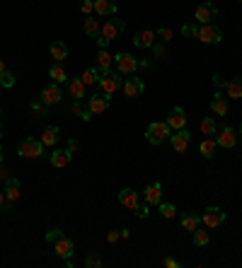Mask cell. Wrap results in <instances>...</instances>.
Listing matches in <instances>:
<instances>
[{"label": "cell", "mask_w": 242, "mask_h": 268, "mask_svg": "<svg viewBox=\"0 0 242 268\" xmlns=\"http://www.w3.org/2000/svg\"><path fill=\"white\" fill-rule=\"evenodd\" d=\"M80 12L82 15H92V12H95V0H82L80 2Z\"/></svg>", "instance_id": "obj_36"}, {"label": "cell", "mask_w": 242, "mask_h": 268, "mask_svg": "<svg viewBox=\"0 0 242 268\" xmlns=\"http://www.w3.org/2000/svg\"><path fill=\"white\" fill-rule=\"evenodd\" d=\"M0 135H2V131H0Z\"/></svg>", "instance_id": "obj_55"}, {"label": "cell", "mask_w": 242, "mask_h": 268, "mask_svg": "<svg viewBox=\"0 0 242 268\" xmlns=\"http://www.w3.org/2000/svg\"><path fill=\"white\" fill-rule=\"evenodd\" d=\"M155 36L160 39L162 44H167V41L172 39V29H167V27H162V29H158V32H155Z\"/></svg>", "instance_id": "obj_38"}, {"label": "cell", "mask_w": 242, "mask_h": 268, "mask_svg": "<svg viewBox=\"0 0 242 268\" xmlns=\"http://www.w3.org/2000/svg\"><path fill=\"white\" fill-rule=\"evenodd\" d=\"M162 266L165 268H179V261L177 259H172V256H167V259L162 261Z\"/></svg>", "instance_id": "obj_44"}, {"label": "cell", "mask_w": 242, "mask_h": 268, "mask_svg": "<svg viewBox=\"0 0 242 268\" xmlns=\"http://www.w3.org/2000/svg\"><path fill=\"white\" fill-rule=\"evenodd\" d=\"M216 150H218V142H216V138H213V135H209L206 140L199 142V152H201L206 159L213 157V155H216Z\"/></svg>", "instance_id": "obj_22"}, {"label": "cell", "mask_w": 242, "mask_h": 268, "mask_svg": "<svg viewBox=\"0 0 242 268\" xmlns=\"http://www.w3.org/2000/svg\"><path fill=\"white\" fill-rule=\"evenodd\" d=\"M119 203L136 213L138 205H141V198H138V193H136L133 189H121V193H119Z\"/></svg>", "instance_id": "obj_16"}, {"label": "cell", "mask_w": 242, "mask_h": 268, "mask_svg": "<svg viewBox=\"0 0 242 268\" xmlns=\"http://www.w3.org/2000/svg\"><path fill=\"white\" fill-rule=\"evenodd\" d=\"M192 235H194V244H196V247H206L209 239H211V235L206 232V230H201V227H199L196 232H192Z\"/></svg>", "instance_id": "obj_34"}, {"label": "cell", "mask_w": 242, "mask_h": 268, "mask_svg": "<svg viewBox=\"0 0 242 268\" xmlns=\"http://www.w3.org/2000/svg\"><path fill=\"white\" fill-rule=\"evenodd\" d=\"M182 32L187 34V36H196V34H199V24H196V27H192V24H187V27H184Z\"/></svg>", "instance_id": "obj_45"}, {"label": "cell", "mask_w": 242, "mask_h": 268, "mask_svg": "<svg viewBox=\"0 0 242 268\" xmlns=\"http://www.w3.org/2000/svg\"><path fill=\"white\" fill-rule=\"evenodd\" d=\"M68 92H70V97H73V99H80V102H82V97H87V95H85V82H82L80 78L68 80Z\"/></svg>", "instance_id": "obj_23"}, {"label": "cell", "mask_w": 242, "mask_h": 268, "mask_svg": "<svg viewBox=\"0 0 242 268\" xmlns=\"http://www.w3.org/2000/svg\"><path fill=\"white\" fill-rule=\"evenodd\" d=\"M41 152H44V142L39 140V138H24V140L19 142V147H17V155L27 159L41 157Z\"/></svg>", "instance_id": "obj_2"}, {"label": "cell", "mask_w": 242, "mask_h": 268, "mask_svg": "<svg viewBox=\"0 0 242 268\" xmlns=\"http://www.w3.org/2000/svg\"><path fill=\"white\" fill-rule=\"evenodd\" d=\"M114 63H116V70L121 75H133L138 70V61L131 56V53H116L114 56Z\"/></svg>", "instance_id": "obj_5"}, {"label": "cell", "mask_w": 242, "mask_h": 268, "mask_svg": "<svg viewBox=\"0 0 242 268\" xmlns=\"http://www.w3.org/2000/svg\"><path fill=\"white\" fill-rule=\"evenodd\" d=\"M0 82H2V87H15V75H12L10 70H5V73L0 75Z\"/></svg>", "instance_id": "obj_37"}, {"label": "cell", "mask_w": 242, "mask_h": 268, "mask_svg": "<svg viewBox=\"0 0 242 268\" xmlns=\"http://www.w3.org/2000/svg\"><path fill=\"white\" fill-rule=\"evenodd\" d=\"M85 266H87V268H99V266H102V259H97V256H87Z\"/></svg>", "instance_id": "obj_41"}, {"label": "cell", "mask_w": 242, "mask_h": 268, "mask_svg": "<svg viewBox=\"0 0 242 268\" xmlns=\"http://www.w3.org/2000/svg\"><path fill=\"white\" fill-rule=\"evenodd\" d=\"M53 249H56V254L61 256V259H70L73 256V242L68 239V237H58L56 242H53Z\"/></svg>", "instance_id": "obj_19"}, {"label": "cell", "mask_w": 242, "mask_h": 268, "mask_svg": "<svg viewBox=\"0 0 242 268\" xmlns=\"http://www.w3.org/2000/svg\"><path fill=\"white\" fill-rule=\"evenodd\" d=\"M199 128H201V133H204V135H216L218 124H216V119H213V116H204V119L199 121Z\"/></svg>", "instance_id": "obj_30"}, {"label": "cell", "mask_w": 242, "mask_h": 268, "mask_svg": "<svg viewBox=\"0 0 242 268\" xmlns=\"http://www.w3.org/2000/svg\"><path fill=\"white\" fill-rule=\"evenodd\" d=\"M153 51H155V58H165L167 56V48L162 44H153Z\"/></svg>", "instance_id": "obj_42"}, {"label": "cell", "mask_w": 242, "mask_h": 268, "mask_svg": "<svg viewBox=\"0 0 242 268\" xmlns=\"http://www.w3.org/2000/svg\"><path fill=\"white\" fill-rule=\"evenodd\" d=\"M58 126H46L44 128V135H41V142H44V147H51V145H56L58 142Z\"/></svg>", "instance_id": "obj_28"}, {"label": "cell", "mask_w": 242, "mask_h": 268, "mask_svg": "<svg viewBox=\"0 0 242 268\" xmlns=\"http://www.w3.org/2000/svg\"><path fill=\"white\" fill-rule=\"evenodd\" d=\"M136 215H138V218H148V203H145V205H138Z\"/></svg>", "instance_id": "obj_47"}, {"label": "cell", "mask_w": 242, "mask_h": 268, "mask_svg": "<svg viewBox=\"0 0 242 268\" xmlns=\"http://www.w3.org/2000/svg\"><path fill=\"white\" fill-rule=\"evenodd\" d=\"M82 32L87 34V36H92V39H97V36H99V32H102V27H99V22H97V19L87 17V19L82 22Z\"/></svg>", "instance_id": "obj_31"}, {"label": "cell", "mask_w": 242, "mask_h": 268, "mask_svg": "<svg viewBox=\"0 0 242 268\" xmlns=\"http://www.w3.org/2000/svg\"><path fill=\"white\" fill-rule=\"evenodd\" d=\"M121 87H124V95L131 97V99H136V97H141L145 92V85L141 78H126Z\"/></svg>", "instance_id": "obj_13"}, {"label": "cell", "mask_w": 242, "mask_h": 268, "mask_svg": "<svg viewBox=\"0 0 242 268\" xmlns=\"http://www.w3.org/2000/svg\"><path fill=\"white\" fill-rule=\"evenodd\" d=\"M0 116H2V111H0Z\"/></svg>", "instance_id": "obj_56"}, {"label": "cell", "mask_w": 242, "mask_h": 268, "mask_svg": "<svg viewBox=\"0 0 242 268\" xmlns=\"http://www.w3.org/2000/svg\"><path fill=\"white\" fill-rule=\"evenodd\" d=\"M0 92H2V82H0Z\"/></svg>", "instance_id": "obj_53"}, {"label": "cell", "mask_w": 242, "mask_h": 268, "mask_svg": "<svg viewBox=\"0 0 242 268\" xmlns=\"http://www.w3.org/2000/svg\"><path fill=\"white\" fill-rule=\"evenodd\" d=\"M2 157H5V147H2V142H0V162H2Z\"/></svg>", "instance_id": "obj_52"}, {"label": "cell", "mask_w": 242, "mask_h": 268, "mask_svg": "<svg viewBox=\"0 0 242 268\" xmlns=\"http://www.w3.org/2000/svg\"><path fill=\"white\" fill-rule=\"evenodd\" d=\"M199 225H201L199 213H184V215H182V227H184L187 232H196V230H199Z\"/></svg>", "instance_id": "obj_24"}, {"label": "cell", "mask_w": 242, "mask_h": 268, "mask_svg": "<svg viewBox=\"0 0 242 268\" xmlns=\"http://www.w3.org/2000/svg\"><path fill=\"white\" fill-rule=\"evenodd\" d=\"M201 222L213 230V227H218V225H223L226 222V213L221 210V208H216V205H209L206 210H204V215H201Z\"/></svg>", "instance_id": "obj_8"}, {"label": "cell", "mask_w": 242, "mask_h": 268, "mask_svg": "<svg viewBox=\"0 0 242 268\" xmlns=\"http://www.w3.org/2000/svg\"><path fill=\"white\" fill-rule=\"evenodd\" d=\"M194 17H196L199 24H209L211 19L218 17V7H216L213 2H201V5L194 10Z\"/></svg>", "instance_id": "obj_10"}, {"label": "cell", "mask_w": 242, "mask_h": 268, "mask_svg": "<svg viewBox=\"0 0 242 268\" xmlns=\"http://www.w3.org/2000/svg\"><path fill=\"white\" fill-rule=\"evenodd\" d=\"M7 179H10V172L5 167H0V181H7Z\"/></svg>", "instance_id": "obj_48"}, {"label": "cell", "mask_w": 242, "mask_h": 268, "mask_svg": "<svg viewBox=\"0 0 242 268\" xmlns=\"http://www.w3.org/2000/svg\"><path fill=\"white\" fill-rule=\"evenodd\" d=\"M160 201H162V186H160V181H153V184L145 189V203L160 205Z\"/></svg>", "instance_id": "obj_21"}, {"label": "cell", "mask_w": 242, "mask_h": 268, "mask_svg": "<svg viewBox=\"0 0 242 268\" xmlns=\"http://www.w3.org/2000/svg\"><path fill=\"white\" fill-rule=\"evenodd\" d=\"M97 15H116V2L114 0H95Z\"/></svg>", "instance_id": "obj_27"}, {"label": "cell", "mask_w": 242, "mask_h": 268, "mask_svg": "<svg viewBox=\"0 0 242 268\" xmlns=\"http://www.w3.org/2000/svg\"><path fill=\"white\" fill-rule=\"evenodd\" d=\"M167 124L170 128H175V131H182V128H187V114L182 107H172L170 114H167Z\"/></svg>", "instance_id": "obj_14"}, {"label": "cell", "mask_w": 242, "mask_h": 268, "mask_svg": "<svg viewBox=\"0 0 242 268\" xmlns=\"http://www.w3.org/2000/svg\"><path fill=\"white\" fill-rule=\"evenodd\" d=\"M189 140H192V133H189L187 128H182V131H175V133L170 135V140L167 142L172 145V150H175V152L182 155V152H187V150H189Z\"/></svg>", "instance_id": "obj_7"}, {"label": "cell", "mask_w": 242, "mask_h": 268, "mask_svg": "<svg viewBox=\"0 0 242 268\" xmlns=\"http://www.w3.org/2000/svg\"><path fill=\"white\" fill-rule=\"evenodd\" d=\"M99 90L104 92V95L112 97L114 92H119V87H121V73H104V75H99Z\"/></svg>", "instance_id": "obj_4"}, {"label": "cell", "mask_w": 242, "mask_h": 268, "mask_svg": "<svg viewBox=\"0 0 242 268\" xmlns=\"http://www.w3.org/2000/svg\"><path fill=\"white\" fill-rule=\"evenodd\" d=\"M196 39L201 41V44H209V46H216V44H221L223 41V32L218 29V27H213V24H201L199 27V34H196Z\"/></svg>", "instance_id": "obj_3"}, {"label": "cell", "mask_w": 242, "mask_h": 268, "mask_svg": "<svg viewBox=\"0 0 242 268\" xmlns=\"http://www.w3.org/2000/svg\"><path fill=\"white\" fill-rule=\"evenodd\" d=\"M51 58L56 63H63L65 58H68V46H65L63 41H53L51 44Z\"/></svg>", "instance_id": "obj_25"}, {"label": "cell", "mask_w": 242, "mask_h": 268, "mask_svg": "<svg viewBox=\"0 0 242 268\" xmlns=\"http://www.w3.org/2000/svg\"><path fill=\"white\" fill-rule=\"evenodd\" d=\"M2 203H5V191L0 189V208H2Z\"/></svg>", "instance_id": "obj_51"}, {"label": "cell", "mask_w": 242, "mask_h": 268, "mask_svg": "<svg viewBox=\"0 0 242 268\" xmlns=\"http://www.w3.org/2000/svg\"><path fill=\"white\" fill-rule=\"evenodd\" d=\"M78 145H80L78 140H70L68 142V150H70V152H75V150H78Z\"/></svg>", "instance_id": "obj_49"}, {"label": "cell", "mask_w": 242, "mask_h": 268, "mask_svg": "<svg viewBox=\"0 0 242 268\" xmlns=\"http://www.w3.org/2000/svg\"><path fill=\"white\" fill-rule=\"evenodd\" d=\"M80 80L85 82V87H90V85H97V82H99V70H97V68H87V70H82Z\"/></svg>", "instance_id": "obj_33"}, {"label": "cell", "mask_w": 242, "mask_h": 268, "mask_svg": "<svg viewBox=\"0 0 242 268\" xmlns=\"http://www.w3.org/2000/svg\"><path fill=\"white\" fill-rule=\"evenodd\" d=\"M58 237H63V232H61L58 227H53V230H48V232H46V242H51V244H53Z\"/></svg>", "instance_id": "obj_40"}, {"label": "cell", "mask_w": 242, "mask_h": 268, "mask_svg": "<svg viewBox=\"0 0 242 268\" xmlns=\"http://www.w3.org/2000/svg\"><path fill=\"white\" fill-rule=\"evenodd\" d=\"M70 157H73V152L70 150H53V155H51V164L53 167H65L68 162H70Z\"/></svg>", "instance_id": "obj_26"}, {"label": "cell", "mask_w": 242, "mask_h": 268, "mask_svg": "<svg viewBox=\"0 0 242 268\" xmlns=\"http://www.w3.org/2000/svg\"><path fill=\"white\" fill-rule=\"evenodd\" d=\"M29 109H32V114H34V116H36V119H41V116H46V109H44V107H41L39 102H32V104H29Z\"/></svg>", "instance_id": "obj_39"}, {"label": "cell", "mask_w": 242, "mask_h": 268, "mask_svg": "<svg viewBox=\"0 0 242 268\" xmlns=\"http://www.w3.org/2000/svg\"><path fill=\"white\" fill-rule=\"evenodd\" d=\"M240 133H242V126H240Z\"/></svg>", "instance_id": "obj_54"}, {"label": "cell", "mask_w": 242, "mask_h": 268, "mask_svg": "<svg viewBox=\"0 0 242 268\" xmlns=\"http://www.w3.org/2000/svg\"><path fill=\"white\" fill-rule=\"evenodd\" d=\"M126 29V24L121 22V19H107L104 24H102V32L99 36L104 39V41H114L116 36H121V32Z\"/></svg>", "instance_id": "obj_6"}, {"label": "cell", "mask_w": 242, "mask_h": 268, "mask_svg": "<svg viewBox=\"0 0 242 268\" xmlns=\"http://www.w3.org/2000/svg\"><path fill=\"white\" fill-rule=\"evenodd\" d=\"M63 99V90L58 87V82H53V85H48L41 90V104L44 107H53V104H58Z\"/></svg>", "instance_id": "obj_11"}, {"label": "cell", "mask_w": 242, "mask_h": 268, "mask_svg": "<svg viewBox=\"0 0 242 268\" xmlns=\"http://www.w3.org/2000/svg\"><path fill=\"white\" fill-rule=\"evenodd\" d=\"M112 63H114L112 53H109L107 48H99V53H97V70H99V75L109 73V70H112Z\"/></svg>", "instance_id": "obj_18"}, {"label": "cell", "mask_w": 242, "mask_h": 268, "mask_svg": "<svg viewBox=\"0 0 242 268\" xmlns=\"http://www.w3.org/2000/svg\"><path fill=\"white\" fill-rule=\"evenodd\" d=\"M5 70H7V68H5V61H2V58H0V75H2V73H5Z\"/></svg>", "instance_id": "obj_50"}, {"label": "cell", "mask_w": 242, "mask_h": 268, "mask_svg": "<svg viewBox=\"0 0 242 268\" xmlns=\"http://www.w3.org/2000/svg\"><path fill=\"white\" fill-rule=\"evenodd\" d=\"M48 78L53 80V82H68V75H65V70H63V65L61 63H53L51 68H48Z\"/></svg>", "instance_id": "obj_32"}, {"label": "cell", "mask_w": 242, "mask_h": 268, "mask_svg": "<svg viewBox=\"0 0 242 268\" xmlns=\"http://www.w3.org/2000/svg\"><path fill=\"white\" fill-rule=\"evenodd\" d=\"M211 111H213L216 116H226V114H228V97L223 95L221 90H218V92H216V97L211 99Z\"/></svg>", "instance_id": "obj_20"}, {"label": "cell", "mask_w": 242, "mask_h": 268, "mask_svg": "<svg viewBox=\"0 0 242 268\" xmlns=\"http://www.w3.org/2000/svg\"><path fill=\"white\" fill-rule=\"evenodd\" d=\"M213 85H216V90H226V78L223 75H213Z\"/></svg>", "instance_id": "obj_43"}, {"label": "cell", "mask_w": 242, "mask_h": 268, "mask_svg": "<svg viewBox=\"0 0 242 268\" xmlns=\"http://www.w3.org/2000/svg\"><path fill=\"white\" fill-rule=\"evenodd\" d=\"M87 109L92 111V116L104 114V111L109 109V95H104V92H97V95L87 97Z\"/></svg>", "instance_id": "obj_9"}, {"label": "cell", "mask_w": 242, "mask_h": 268, "mask_svg": "<svg viewBox=\"0 0 242 268\" xmlns=\"http://www.w3.org/2000/svg\"><path fill=\"white\" fill-rule=\"evenodd\" d=\"M216 142H218V147H226V150H230V147H235V142H238V133L233 131L230 126L221 128V131H216Z\"/></svg>", "instance_id": "obj_12"}, {"label": "cell", "mask_w": 242, "mask_h": 268, "mask_svg": "<svg viewBox=\"0 0 242 268\" xmlns=\"http://www.w3.org/2000/svg\"><path fill=\"white\" fill-rule=\"evenodd\" d=\"M119 237H121V230H112V232L107 235V242H116Z\"/></svg>", "instance_id": "obj_46"}, {"label": "cell", "mask_w": 242, "mask_h": 268, "mask_svg": "<svg viewBox=\"0 0 242 268\" xmlns=\"http://www.w3.org/2000/svg\"><path fill=\"white\" fill-rule=\"evenodd\" d=\"M170 135H172V128H170L167 121H155V124H150L148 131H145V138H148V142H153V145L167 142Z\"/></svg>", "instance_id": "obj_1"}, {"label": "cell", "mask_w": 242, "mask_h": 268, "mask_svg": "<svg viewBox=\"0 0 242 268\" xmlns=\"http://www.w3.org/2000/svg\"><path fill=\"white\" fill-rule=\"evenodd\" d=\"M226 97H230V99H240L242 97V78H235L230 80L226 85Z\"/></svg>", "instance_id": "obj_29"}, {"label": "cell", "mask_w": 242, "mask_h": 268, "mask_svg": "<svg viewBox=\"0 0 242 268\" xmlns=\"http://www.w3.org/2000/svg\"><path fill=\"white\" fill-rule=\"evenodd\" d=\"M160 215L165 220H172L175 215H177V210H175V205L172 203H160Z\"/></svg>", "instance_id": "obj_35"}, {"label": "cell", "mask_w": 242, "mask_h": 268, "mask_svg": "<svg viewBox=\"0 0 242 268\" xmlns=\"http://www.w3.org/2000/svg\"><path fill=\"white\" fill-rule=\"evenodd\" d=\"M155 41H158V36H155L153 29H143V32H138L133 36V46H138V48H153Z\"/></svg>", "instance_id": "obj_17"}, {"label": "cell", "mask_w": 242, "mask_h": 268, "mask_svg": "<svg viewBox=\"0 0 242 268\" xmlns=\"http://www.w3.org/2000/svg\"><path fill=\"white\" fill-rule=\"evenodd\" d=\"M5 201L12 205V203H17L19 201V196H22V186H19V181H17L15 176H10L7 181H5Z\"/></svg>", "instance_id": "obj_15"}]
</instances>
